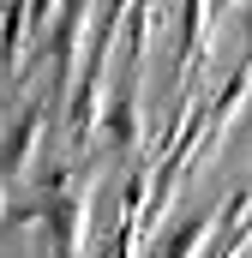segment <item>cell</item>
Returning a JSON list of instances; mask_svg holds the SVG:
<instances>
[{"label": "cell", "mask_w": 252, "mask_h": 258, "mask_svg": "<svg viewBox=\"0 0 252 258\" xmlns=\"http://www.w3.org/2000/svg\"><path fill=\"white\" fill-rule=\"evenodd\" d=\"M36 126H42V114L30 108V114H24V126L12 132V138H6V150H0V174H18V168H24V150H30V138H36Z\"/></svg>", "instance_id": "6da1fadb"}, {"label": "cell", "mask_w": 252, "mask_h": 258, "mask_svg": "<svg viewBox=\"0 0 252 258\" xmlns=\"http://www.w3.org/2000/svg\"><path fill=\"white\" fill-rule=\"evenodd\" d=\"M204 228H210L204 216H192V222H180V228H174V240L162 246V258H186L192 246H198V234H204Z\"/></svg>", "instance_id": "7a4b0ae2"}, {"label": "cell", "mask_w": 252, "mask_h": 258, "mask_svg": "<svg viewBox=\"0 0 252 258\" xmlns=\"http://www.w3.org/2000/svg\"><path fill=\"white\" fill-rule=\"evenodd\" d=\"M108 132H114V144H132V90H120V102L108 114Z\"/></svg>", "instance_id": "3957f363"}, {"label": "cell", "mask_w": 252, "mask_h": 258, "mask_svg": "<svg viewBox=\"0 0 252 258\" xmlns=\"http://www.w3.org/2000/svg\"><path fill=\"white\" fill-rule=\"evenodd\" d=\"M48 6H54V0H36V18H48Z\"/></svg>", "instance_id": "277c9868"}]
</instances>
